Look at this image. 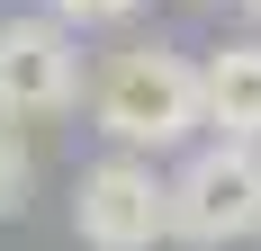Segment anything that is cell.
Listing matches in <instances>:
<instances>
[{
    "label": "cell",
    "instance_id": "obj_6",
    "mask_svg": "<svg viewBox=\"0 0 261 251\" xmlns=\"http://www.w3.org/2000/svg\"><path fill=\"white\" fill-rule=\"evenodd\" d=\"M27 189H36V152L18 144V125H0V225L27 206Z\"/></svg>",
    "mask_w": 261,
    "mask_h": 251
},
{
    "label": "cell",
    "instance_id": "obj_1",
    "mask_svg": "<svg viewBox=\"0 0 261 251\" xmlns=\"http://www.w3.org/2000/svg\"><path fill=\"white\" fill-rule=\"evenodd\" d=\"M90 117L117 152H180L198 135V63L171 45H126L90 90Z\"/></svg>",
    "mask_w": 261,
    "mask_h": 251
},
{
    "label": "cell",
    "instance_id": "obj_8",
    "mask_svg": "<svg viewBox=\"0 0 261 251\" xmlns=\"http://www.w3.org/2000/svg\"><path fill=\"white\" fill-rule=\"evenodd\" d=\"M234 9H243V18H252V27H261V0H234Z\"/></svg>",
    "mask_w": 261,
    "mask_h": 251
},
{
    "label": "cell",
    "instance_id": "obj_2",
    "mask_svg": "<svg viewBox=\"0 0 261 251\" xmlns=\"http://www.w3.org/2000/svg\"><path fill=\"white\" fill-rule=\"evenodd\" d=\"M162 225H171V242H198V251L252 242L261 233V144H225V135L198 144L162 179Z\"/></svg>",
    "mask_w": 261,
    "mask_h": 251
},
{
    "label": "cell",
    "instance_id": "obj_3",
    "mask_svg": "<svg viewBox=\"0 0 261 251\" xmlns=\"http://www.w3.org/2000/svg\"><path fill=\"white\" fill-rule=\"evenodd\" d=\"M81 99V36L36 18H0V125H36L63 117Z\"/></svg>",
    "mask_w": 261,
    "mask_h": 251
},
{
    "label": "cell",
    "instance_id": "obj_7",
    "mask_svg": "<svg viewBox=\"0 0 261 251\" xmlns=\"http://www.w3.org/2000/svg\"><path fill=\"white\" fill-rule=\"evenodd\" d=\"M135 9H144V0H45V18L54 27H117V18H135Z\"/></svg>",
    "mask_w": 261,
    "mask_h": 251
},
{
    "label": "cell",
    "instance_id": "obj_4",
    "mask_svg": "<svg viewBox=\"0 0 261 251\" xmlns=\"http://www.w3.org/2000/svg\"><path fill=\"white\" fill-rule=\"evenodd\" d=\"M72 233L90 251H153V242H171V225H162V171L144 152L90 162L81 189H72Z\"/></svg>",
    "mask_w": 261,
    "mask_h": 251
},
{
    "label": "cell",
    "instance_id": "obj_5",
    "mask_svg": "<svg viewBox=\"0 0 261 251\" xmlns=\"http://www.w3.org/2000/svg\"><path fill=\"white\" fill-rule=\"evenodd\" d=\"M198 125L225 144H261V36H234L198 63Z\"/></svg>",
    "mask_w": 261,
    "mask_h": 251
}]
</instances>
